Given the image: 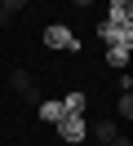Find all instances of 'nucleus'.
<instances>
[{
    "label": "nucleus",
    "mask_w": 133,
    "mask_h": 146,
    "mask_svg": "<svg viewBox=\"0 0 133 146\" xmlns=\"http://www.w3.org/2000/svg\"><path fill=\"white\" fill-rule=\"evenodd\" d=\"M44 44H49V49H62V53H76V49H80V40L71 36V27L53 22V27H44Z\"/></svg>",
    "instance_id": "2"
},
{
    "label": "nucleus",
    "mask_w": 133,
    "mask_h": 146,
    "mask_svg": "<svg viewBox=\"0 0 133 146\" xmlns=\"http://www.w3.org/2000/svg\"><path fill=\"white\" fill-rule=\"evenodd\" d=\"M106 22H111V27H133V0H111Z\"/></svg>",
    "instance_id": "3"
},
{
    "label": "nucleus",
    "mask_w": 133,
    "mask_h": 146,
    "mask_svg": "<svg viewBox=\"0 0 133 146\" xmlns=\"http://www.w3.org/2000/svg\"><path fill=\"white\" fill-rule=\"evenodd\" d=\"M9 84H13V89L22 93V98H31V102H40V93H35V80H31V75H27V71H13V75H9Z\"/></svg>",
    "instance_id": "6"
},
{
    "label": "nucleus",
    "mask_w": 133,
    "mask_h": 146,
    "mask_svg": "<svg viewBox=\"0 0 133 146\" xmlns=\"http://www.w3.org/2000/svg\"><path fill=\"white\" fill-rule=\"evenodd\" d=\"M115 115H120L124 124L133 119V93H120V102H115Z\"/></svg>",
    "instance_id": "10"
},
{
    "label": "nucleus",
    "mask_w": 133,
    "mask_h": 146,
    "mask_svg": "<svg viewBox=\"0 0 133 146\" xmlns=\"http://www.w3.org/2000/svg\"><path fill=\"white\" fill-rule=\"evenodd\" d=\"M98 40H106V44H133V27H111V22H98Z\"/></svg>",
    "instance_id": "4"
},
{
    "label": "nucleus",
    "mask_w": 133,
    "mask_h": 146,
    "mask_svg": "<svg viewBox=\"0 0 133 146\" xmlns=\"http://www.w3.org/2000/svg\"><path fill=\"white\" fill-rule=\"evenodd\" d=\"M0 9H5V13H9V18H13V13H18V9H27V0H0Z\"/></svg>",
    "instance_id": "11"
},
{
    "label": "nucleus",
    "mask_w": 133,
    "mask_h": 146,
    "mask_svg": "<svg viewBox=\"0 0 133 146\" xmlns=\"http://www.w3.org/2000/svg\"><path fill=\"white\" fill-rule=\"evenodd\" d=\"M53 128H58V137H62L67 146H80V142L89 137V124H84V115H62Z\"/></svg>",
    "instance_id": "1"
},
{
    "label": "nucleus",
    "mask_w": 133,
    "mask_h": 146,
    "mask_svg": "<svg viewBox=\"0 0 133 146\" xmlns=\"http://www.w3.org/2000/svg\"><path fill=\"white\" fill-rule=\"evenodd\" d=\"M129 58H133V44H106V62H111L115 71H124Z\"/></svg>",
    "instance_id": "5"
},
{
    "label": "nucleus",
    "mask_w": 133,
    "mask_h": 146,
    "mask_svg": "<svg viewBox=\"0 0 133 146\" xmlns=\"http://www.w3.org/2000/svg\"><path fill=\"white\" fill-rule=\"evenodd\" d=\"M35 115H40L44 124H58L67 111H62V102H58V98H49V102H40V106H35Z\"/></svg>",
    "instance_id": "7"
},
{
    "label": "nucleus",
    "mask_w": 133,
    "mask_h": 146,
    "mask_svg": "<svg viewBox=\"0 0 133 146\" xmlns=\"http://www.w3.org/2000/svg\"><path fill=\"white\" fill-rule=\"evenodd\" d=\"M93 137H98V142H111V137H120V128H115V119H98V124H93Z\"/></svg>",
    "instance_id": "9"
},
{
    "label": "nucleus",
    "mask_w": 133,
    "mask_h": 146,
    "mask_svg": "<svg viewBox=\"0 0 133 146\" xmlns=\"http://www.w3.org/2000/svg\"><path fill=\"white\" fill-rule=\"evenodd\" d=\"M84 106H89L84 93H67V98H62V111H67V115H84Z\"/></svg>",
    "instance_id": "8"
},
{
    "label": "nucleus",
    "mask_w": 133,
    "mask_h": 146,
    "mask_svg": "<svg viewBox=\"0 0 133 146\" xmlns=\"http://www.w3.org/2000/svg\"><path fill=\"white\" fill-rule=\"evenodd\" d=\"M71 5H76V9H84V13H89V5H93V0H71Z\"/></svg>",
    "instance_id": "13"
},
{
    "label": "nucleus",
    "mask_w": 133,
    "mask_h": 146,
    "mask_svg": "<svg viewBox=\"0 0 133 146\" xmlns=\"http://www.w3.org/2000/svg\"><path fill=\"white\" fill-rule=\"evenodd\" d=\"M106 146H133V142H129V137H111Z\"/></svg>",
    "instance_id": "12"
}]
</instances>
